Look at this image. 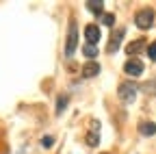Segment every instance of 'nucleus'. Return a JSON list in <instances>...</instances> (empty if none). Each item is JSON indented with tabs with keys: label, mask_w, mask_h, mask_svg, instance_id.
Instances as JSON below:
<instances>
[{
	"label": "nucleus",
	"mask_w": 156,
	"mask_h": 154,
	"mask_svg": "<svg viewBox=\"0 0 156 154\" xmlns=\"http://www.w3.org/2000/svg\"><path fill=\"white\" fill-rule=\"evenodd\" d=\"M83 50H85V54L89 56V59H93V56H98V50H95V46H89V44H87V46H85Z\"/></svg>",
	"instance_id": "14"
},
{
	"label": "nucleus",
	"mask_w": 156,
	"mask_h": 154,
	"mask_svg": "<svg viewBox=\"0 0 156 154\" xmlns=\"http://www.w3.org/2000/svg\"><path fill=\"white\" fill-rule=\"evenodd\" d=\"M122 37H124V30L115 33V35L111 37V44H108V48H106V52H108V54H113L117 48H119V44H122Z\"/></svg>",
	"instance_id": "8"
},
{
	"label": "nucleus",
	"mask_w": 156,
	"mask_h": 154,
	"mask_svg": "<svg viewBox=\"0 0 156 154\" xmlns=\"http://www.w3.org/2000/svg\"><path fill=\"white\" fill-rule=\"evenodd\" d=\"M124 72H126L128 76H134V78H136V76H141V74H143V63L136 59V56H132V59H128V61H126Z\"/></svg>",
	"instance_id": "4"
},
{
	"label": "nucleus",
	"mask_w": 156,
	"mask_h": 154,
	"mask_svg": "<svg viewBox=\"0 0 156 154\" xmlns=\"http://www.w3.org/2000/svg\"><path fill=\"white\" fill-rule=\"evenodd\" d=\"M65 106H67V98H65V95H61V98H58V104H56V115H61Z\"/></svg>",
	"instance_id": "13"
},
{
	"label": "nucleus",
	"mask_w": 156,
	"mask_h": 154,
	"mask_svg": "<svg viewBox=\"0 0 156 154\" xmlns=\"http://www.w3.org/2000/svg\"><path fill=\"white\" fill-rule=\"evenodd\" d=\"M100 74V63H95V61H89L83 65V76L85 78H93V76Z\"/></svg>",
	"instance_id": "6"
},
{
	"label": "nucleus",
	"mask_w": 156,
	"mask_h": 154,
	"mask_svg": "<svg viewBox=\"0 0 156 154\" xmlns=\"http://www.w3.org/2000/svg\"><path fill=\"white\" fill-rule=\"evenodd\" d=\"M147 56L152 61H156V41H152L150 46H147Z\"/></svg>",
	"instance_id": "15"
},
{
	"label": "nucleus",
	"mask_w": 156,
	"mask_h": 154,
	"mask_svg": "<svg viewBox=\"0 0 156 154\" xmlns=\"http://www.w3.org/2000/svg\"><path fill=\"white\" fill-rule=\"evenodd\" d=\"M136 91H139V87H136L134 83H130V81H126V83H122L119 87H117V95H119V100H122V102H126V104L134 102Z\"/></svg>",
	"instance_id": "1"
},
{
	"label": "nucleus",
	"mask_w": 156,
	"mask_h": 154,
	"mask_svg": "<svg viewBox=\"0 0 156 154\" xmlns=\"http://www.w3.org/2000/svg\"><path fill=\"white\" fill-rule=\"evenodd\" d=\"M139 132L143 134V137H154V134H156V124L154 122H143L139 126Z\"/></svg>",
	"instance_id": "9"
},
{
	"label": "nucleus",
	"mask_w": 156,
	"mask_h": 154,
	"mask_svg": "<svg viewBox=\"0 0 156 154\" xmlns=\"http://www.w3.org/2000/svg\"><path fill=\"white\" fill-rule=\"evenodd\" d=\"M134 24L139 26L141 30L152 28V24H154V11H152V9H141L139 13L134 15Z\"/></svg>",
	"instance_id": "3"
},
{
	"label": "nucleus",
	"mask_w": 156,
	"mask_h": 154,
	"mask_svg": "<svg viewBox=\"0 0 156 154\" xmlns=\"http://www.w3.org/2000/svg\"><path fill=\"white\" fill-rule=\"evenodd\" d=\"M87 9L100 15V13L104 11V2H102V0H87Z\"/></svg>",
	"instance_id": "10"
},
{
	"label": "nucleus",
	"mask_w": 156,
	"mask_h": 154,
	"mask_svg": "<svg viewBox=\"0 0 156 154\" xmlns=\"http://www.w3.org/2000/svg\"><path fill=\"white\" fill-rule=\"evenodd\" d=\"M143 46H145V41H143V39H139V41H132V44L126 48V52H128L130 56H132V54H139V52L143 50Z\"/></svg>",
	"instance_id": "11"
},
{
	"label": "nucleus",
	"mask_w": 156,
	"mask_h": 154,
	"mask_svg": "<svg viewBox=\"0 0 156 154\" xmlns=\"http://www.w3.org/2000/svg\"><path fill=\"white\" fill-rule=\"evenodd\" d=\"M91 126H93V128H91V130L87 132V143L95 148L98 143H100V137H98V122L93 120V122H91Z\"/></svg>",
	"instance_id": "7"
},
{
	"label": "nucleus",
	"mask_w": 156,
	"mask_h": 154,
	"mask_svg": "<svg viewBox=\"0 0 156 154\" xmlns=\"http://www.w3.org/2000/svg\"><path fill=\"white\" fill-rule=\"evenodd\" d=\"M102 24H104V26H113V24H115V15H113V13H104V15H102Z\"/></svg>",
	"instance_id": "12"
},
{
	"label": "nucleus",
	"mask_w": 156,
	"mask_h": 154,
	"mask_svg": "<svg viewBox=\"0 0 156 154\" xmlns=\"http://www.w3.org/2000/svg\"><path fill=\"white\" fill-rule=\"evenodd\" d=\"M85 39H87V44H89V46H95L98 41L102 39V30H100V26L89 24V26L85 28Z\"/></svg>",
	"instance_id": "5"
},
{
	"label": "nucleus",
	"mask_w": 156,
	"mask_h": 154,
	"mask_svg": "<svg viewBox=\"0 0 156 154\" xmlns=\"http://www.w3.org/2000/svg\"><path fill=\"white\" fill-rule=\"evenodd\" d=\"M41 145H44V148H52V145H54V137H44V139H41Z\"/></svg>",
	"instance_id": "16"
},
{
	"label": "nucleus",
	"mask_w": 156,
	"mask_h": 154,
	"mask_svg": "<svg viewBox=\"0 0 156 154\" xmlns=\"http://www.w3.org/2000/svg\"><path fill=\"white\" fill-rule=\"evenodd\" d=\"M76 46H78V26H76V22L72 20V22H69V30H67V39H65V50H63L67 59L76 52Z\"/></svg>",
	"instance_id": "2"
}]
</instances>
